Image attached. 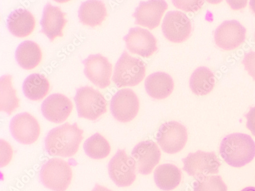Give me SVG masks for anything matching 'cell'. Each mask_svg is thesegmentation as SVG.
Instances as JSON below:
<instances>
[{"instance_id": "12", "label": "cell", "mask_w": 255, "mask_h": 191, "mask_svg": "<svg viewBox=\"0 0 255 191\" xmlns=\"http://www.w3.org/2000/svg\"><path fill=\"white\" fill-rule=\"evenodd\" d=\"M9 129L13 138L25 145L35 143L40 133L37 120L27 112L21 113L14 116L10 121Z\"/></svg>"}, {"instance_id": "31", "label": "cell", "mask_w": 255, "mask_h": 191, "mask_svg": "<svg viewBox=\"0 0 255 191\" xmlns=\"http://www.w3.org/2000/svg\"><path fill=\"white\" fill-rule=\"evenodd\" d=\"M12 151L10 145L3 140H1V167L7 165L11 161Z\"/></svg>"}, {"instance_id": "29", "label": "cell", "mask_w": 255, "mask_h": 191, "mask_svg": "<svg viewBox=\"0 0 255 191\" xmlns=\"http://www.w3.org/2000/svg\"><path fill=\"white\" fill-rule=\"evenodd\" d=\"M173 5L178 9L186 12H196L203 6L204 1H173Z\"/></svg>"}, {"instance_id": "6", "label": "cell", "mask_w": 255, "mask_h": 191, "mask_svg": "<svg viewBox=\"0 0 255 191\" xmlns=\"http://www.w3.org/2000/svg\"><path fill=\"white\" fill-rule=\"evenodd\" d=\"M156 139L164 152L169 154H176L183 149L187 143V129L178 122H167L160 127Z\"/></svg>"}, {"instance_id": "7", "label": "cell", "mask_w": 255, "mask_h": 191, "mask_svg": "<svg viewBox=\"0 0 255 191\" xmlns=\"http://www.w3.org/2000/svg\"><path fill=\"white\" fill-rule=\"evenodd\" d=\"M111 180L119 187L131 186L136 178V163L124 150H119L108 165Z\"/></svg>"}, {"instance_id": "1", "label": "cell", "mask_w": 255, "mask_h": 191, "mask_svg": "<svg viewBox=\"0 0 255 191\" xmlns=\"http://www.w3.org/2000/svg\"><path fill=\"white\" fill-rule=\"evenodd\" d=\"M84 131L77 123H66L51 130L45 140V149L52 156L64 158L74 156L83 139Z\"/></svg>"}, {"instance_id": "23", "label": "cell", "mask_w": 255, "mask_h": 191, "mask_svg": "<svg viewBox=\"0 0 255 191\" xmlns=\"http://www.w3.org/2000/svg\"><path fill=\"white\" fill-rule=\"evenodd\" d=\"M156 186L163 191H171L177 188L181 181V170L171 164L158 166L154 174Z\"/></svg>"}, {"instance_id": "34", "label": "cell", "mask_w": 255, "mask_h": 191, "mask_svg": "<svg viewBox=\"0 0 255 191\" xmlns=\"http://www.w3.org/2000/svg\"><path fill=\"white\" fill-rule=\"evenodd\" d=\"M250 6L253 12L255 14V1H251Z\"/></svg>"}, {"instance_id": "15", "label": "cell", "mask_w": 255, "mask_h": 191, "mask_svg": "<svg viewBox=\"0 0 255 191\" xmlns=\"http://www.w3.org/2000/svg\"><path fill=\"white\" fill-rule=\"evenodd\" d=\"M161 155L157 145L151 141L139 142L131 153L138 173L143 175H148L152 172L160 161Z\"/></svg>"}, {"instance_id": "30", "label": "cell", "mask_w": 255, "mask_h": 191, "mask_svg": "<svg viewBox=\"0 0 255 191\" xmlns=\"http://www.w3.org/2000/svg\"><path fill=\"white\" fill-rule=\"evenodd\" d=\"M245 70L255 81V51L246 53L242 61Z\"/></svg>"}, {"instance_id": "17", "label": "cell", "mask_w": 255, "mask_h": 191, "mask_svg": "<svg viewBox=\"0 0 255 191\" xmlns=\"http://www.w3.org/2000/svg\"><path fill=\"white\" fill-rule=\"evenodd\" d=\"M73 105L66 96L54 94L46 98L41 106L42 115L50 122L60 123L65 122L71 113Z\"/></svg>"}, {"instance_id": "33", "label": "cell", "mask_w": 255, "mask_h": 191, "mask_svg": "<svg viewBox=\"0 0 255 191\" xmlns=\"http://www.w3.org/2000/svg\"><path fill=\"white\" fill-rule=\"evenodd\" d=\"M92 191H112V190L104 187L98 184H96L94 188Z\"/></svg>"}, {"instance_id": "11", "label": "cell", "mask_w": 255, "mask_h": 191, "mask_svg": "<svg viewBox=\"0 0 255 191\" xmlns=\"http://www.w3.org/2000/svg\"><path fill=\"white\" fill-rule=\"evenodd\" d=\"M82 63L85 75L96 86L104 89L110 86L113 66L107 58L100 54L90 55Z\"/></svg>"}, {"instance_id": "3", "label": "cell", "mask_w": 255, "mask_h": 191, "mask_svg": "<svg viewBox=\"0 0 255 191\" xmlns=\"http://www.w3.org/2000/svg\"><path fill=\"white\" fill-rule=\"evenodd\" d=\"M144 63L130 56L126 51L117 61L113 81L118 88L137 86L145 76Z\"/></svg>"}, {"instance_id": "2", "label": "cell", "mask_w": 255, "mask_h": 191, "mask_svg": "<svg viewBox=\"0 0 255 191\" xmlns=\"http://www.w3.org/2000/svg\"><path fill=\"white\" fill-rule=\"evenodd\" d=\"M220 152L228 165L236 168L242 167L255 157V142L248 135L231 134L222 141Z\"/></svg>"}, {"instance_id": "20", "label": "cell", "mask_w": 255, "mask_h": 191, "mask_svg": "<svg viewBox=\"0 0 255 191\" xmlns=\"http://www.w3.org/2000/svg\"><path fill=\"white\" fill-rule=\"evenodd\" d=\"M35 20L26 9L19 8L12 11L7 19V27L14 36L22 38L29 36L34 30Z\"/></svg>"}, {"instance_id": "28", "label": "cell", "mask_w": 255, "mask_h": 191, "mask_svg": "<svg viewBox=\"0 0 255 191\" xmlns=\"http://www.w3.org/2000/svg\"><path fill=\"white\" fill-rule=\"evenodd\" d=\"M228 188L221 176H204L197 179L194 191H227Z\"/></svg>"}, {"instance_id": "10", "label": "cell", "mask_w": 255, "mask_h": 191, "mask_svg": "<svg viewBox=\"0 0 255 191\" xmlns=\"http://www.w3.org/2000/svg\"><path fill=\"white\" fill-rule=\"evenodd\" d=\"M162 30L167 40L179 44L189 37L192 31V25L185 13L179 11H170L163 19Z\"/></svg>"}, {"instance_id": "18", "label": "cell", "mask_w": 255, "mask_h": 191, "mask_svg": "<svg viewBox=\"0 0 255 191\" xmlns=\"http://www.w3.org/2000/svg\"><path fill=\"white\" fill-rule=\"evenodd\" d=\"M66 13L58 6L48 3L44 7L40 20V33L45 34L53 41L57 37H62L63 29L68 21L65 18Z\"/></svg>"}, {"instance_id": "13", "label": "cell", "mask_w": 255, "mask_h": 191, "mask_svg": "<svg viewBox=\"0 0 255 191\" xmlns=\"http://www.w3.org/2000/svg\"><path fill=\"white\" fill-rule=\"evenodd\" d=\"M124 40L128 50L143 57H149L158 50L156 38L149 31L140 27L131 28Z\"/></svg>"}, {"instance_id": "9", "label": "cell", "mask_w": 255, "mask_h": 191, "mask_svg": "<svg viewBox=\"0 0 255 191\" xmlns=\"http://www.w3.org/2000/svg\"><path fill=\"white\" fill-rule=\"evenodd\" d=\"M139 110V101L136 94L130 89H123L113 97L111 111L118 121L126 123L132 121Z\"/></svg>"}, {"instance_id": "5", "label": "cell", "mask_w": 255, "mask_h": 191, "mask_svg": "<svg viewBox=\"0 0 255 191\" xmlns=\"http://www.w3.org/2000/svg\"><path fill=\"white\" fill-rule=\"evenodd\" d=\"M78 117L96 120L107 112V102L98 91L89 87L77 90L74 97Z\"/></svg>"}, {"instance_id": "22", "label": "cell", "mask_w": 255, "mask_h": 191, "mask_svg": "<svg viewBox=\"0 0 255 191\" xmlns=\"http://www.w3.org/2000/svg\"><path fill=\"white\" fill-rule=\"evenodd\" d=\"M15 56L21 68L31 70L39 65L41 60L42 53L40 47L35 42L26 40L17 47Z\"/></svg>"}, {"instance_id": "19", "label": "cell", "mask_w": 255, "mask_h": 191, "mask_svg": "<svg viewBox=\"0 0 255 191\" xmlns=\"http://www.w3.org/2000/svg\"><path fill=\"white\" fill-rule=\"evenodd\" d=\"M144 87L147 94L156 99H163L172 94L174 82L171 76L164 72H156L145 79Z\"/></svg>"}, {"instance_id": "26", "label": "cell", "mask_w": 255, "mask_h": 191, "mask_svg": "<svg viewBox=\"0 0 255 191\" xmlns=\"http://www.w3.org/2000/svg\"><path fill=\"white\" fill-rule=\"evenodd\" d=\"M12 77L4 75L0 80V110L8 115L19 107V99L12 86Z\"/></svg>"}, {"instance_id": "14", "label": "cell", "mask_w": 255, "mask_h": 191, "mask_svg": "<svg viewBox=\"0 0 255 191\" xmlns=\"http://www.w3.org/2000/svg\"><path fill=\"white\" fill-rule=\"evenodd\" d=\"M246 32V29L238 21H225L215 32L216 44L226 51L237 49L245 41Z\"/></svg>"}, {"instance_id": "25", "label": "cell", "mask_w": 255, "mask_h": 191, "mask_svg": "<svg viewBox=\"0 0 255 191\" xmlns=\"http://www.w3.org/2000/svg\"><path fill=\"white\" fill-rule=\"evenodd\" d=\"M22 88L23 93L27 98L37 101L44 98L48 94L50 84L44 76L33 74L25 79Z\"/></svg>"}, {"instance_id": "16", "label": "cell", "mask_w": 255, "mask_h": 191, "mask_svg": "<svg viewBox=\"0 0 255 191\" xmlns=\"http://www.w3.org/2000/svg\"><path fill=\"white\" fill-rule=\"evenodd\" d=\"M167 8L168 5L163 0L141 1L133 14L135 24L153 30L159 26Z\"/></svg>"}, {"instance_id": "35", "label": "cell", "mask_w": 255, "mask_h": 191, "mask_svg": "<svg viewBox=\"0 0 255 191\" xmlns=\"http://www.w3.org/2000/svg\"><path fill=\"white\" fill-rule=\"evenodd\" d=\"M241 191H255V187H249L245 188Z\"/></svg>"}, {"instance_id": "24", "label": "cell", "mask_w": 255, "mask_h": 191, "mask_svg": "<svg viewBox=\"0 0 255 191\" xmlns=\"http://www.w3.org/2000/svg\"><path fill=\"white\" fill-rule=\"evenodd\" d=\"M215 83L214 74L204 67L196 69L189 80V87L191 91L200 96L210 93L214 89Z\"/></svg>"}, {"instance_id": "21", "label": "cell", "mask_w": 255, "mask_h": 191, "mask_svg": "<svg viewBox=\"0 0 255 191\" xmlns=\"http://www.w3.org/2000/svg\"><path fill=\"white\" fill-rule=\"evenodd\" d=\"M107 16V10L104 3L98 0L83 2L78 11L80 22L91 27L101 25Z\"/></svg>"}, {"instance_id": "27", "label": "cell", "mask_w": 255, "mask_h": 191, "mask_svg": "<svg viewBox=\"0 0 255 191\" xmlns=\"http://www.w3.org/2000/svg\"><path fill=\"white\" fill-rule=\"evenodd\" d=\"M83 148L87 156L96 160L107 157L111 151L109 142L99 133L95 134L85 141Z\"/></svg>"}, {"instance_id": "8", "label": "cell", "mask_w": 255, "mask_h": 191, "mask_svg": "<svg viewBox=\"0 0 255 191\" xmlns=\"http://www.w3.org/2000/svg\"><path fill=\"white\" fill-rule=\"evenodd\" d=\"M182 161L184 164L183 171L196 179L218 174L221 165L215 153L201 151L189 153Z\"/></svg>"}, {"instance_id": "32", "label": "cell", "mask_w": 255, "mask_h": 191, "mask_svg": "<svg viewBox=\"0 0 255 191\" xmlns=\"http://www.w3.org/2000/svg\"><path fill=\"white\" fill-rule=\"evenodd\" d=\"M245 116L247 119V128L255 136V107L251 108Z\"/></svg>"}, {"instance_id": "4", "label": "cell", "mask_w": 255, "mask_h": 191, "mask_svg": "<svg viewBox=\"0 0 255 191\" xmlns=\"http://www.w3.org/2000/svg\"><path fill=\"white\" fill-rule=\"evenodd\" d=\"M73 177L70 164L60 159H50L41 167L40 181L46 188L53 191H66Z\"/></svg>"}]
</instances>
